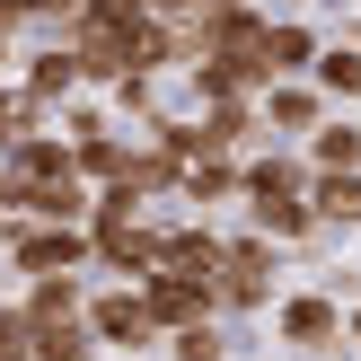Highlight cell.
<instances>
[{
    "label": "cell",
    "mask_w": 361,
    "mask_h": 361,
    "mask_svg": "<svg viewBox=\"0 0 361 361\" xmlns=\"http://www.w3.org/2000/svg\"><path fill=\"white\" fill-rule=\"evenodd\" d=\"M9 264L27 282H53V274H80V264H97V238L88 229H9Z\"/></svg>",
    "instance_id": "3"
},
{
    "label": "cell",
    "mask_w": 361,
    "mask_h": 361,
    "mask_svg": "<svg viewBox=\"0 0 361 361\" xmlns=\"http://www.w3.org/2000/svg\"><path fill=\"white\" fill-rule=\"evenodd\" d=\"M291 9H300V0H291Z\"/></svg>",
    "instance_id": "21"
},
{
    "label": "cell",
    "mask_w": 361,
    "mask_h": 361,
    "mask_svg": "<svg viewBox=\"0 0 361 361\" xmlns=\"http://www.w3.org/2000/svg\"><path fill=\"white\" fill-rule=\"evenodd\" d=\"M80 80H88L80 53H71V44H44V53H27V80H18V88H27L35 106H53V97H71Z\"/></svg>",
    "instance_id": "12"
},
{
    "label": "cell",
    "mask_w": 361,
    "mask_h": 361,
    "mask_svg": "<svg viewBox=\"0 0 361 361\" xmlns=\"http://www.w3.org/2000/svg\"><path fill=\"white\" fill-rule=\"evenodd\" d=\"M274 335L291 353H335L353 335V309L335 291H291V300H274Z\"/></svg>",
    "instance_id": "1"
},
{
    "label": "cell",
    "mask_w": 361,
    "mask_h": 361,
    "mask_svg": "<svg viewBox=\"0 0 361 361\" xmlns=\"http://www.w3.org/2000/svg\"><path fill=\"white\" fill-rule=\"evenodd\" d=\"M115 106H123V115H150V123H159V88H150V80H123V88H115Z\"/></svg>",
    "instance_id": "18"
},
{
    "label": "cell",
    "mask_w": 361,
    "mask_h": 361,
    "mask_svg": "<svg viewBox=\"0 0 361 361\" xmlns=\"http://www.w3.org/2000/svg\"><path fill=\"white\" fill-rule=\"evenodd\" d=\"M264 123H274V133H317V123H326V88L317 80H282V88H264Z\"/></svg>",
    "instance_id": "8"
},
{
    "label": "cell",
    "mask_w": 361,
    "mask_h": 361,
    "mask_svg": "<svg viewBox=\"0 0 361 361\" xmlns=\"http://www.w3.org/2000/svg\"><path fill=\"white\" fill-rule=\"evenodd\" d=\"M309 80L326 88L335 106H344V97L361 106V44H326V53H317V71H309Z\"/></svg>",
    "instance_id": "14"
},
{
    "label": "cell",
    "mask_w": 361,
    "mask_h": 361,
    "mask_svg": "<svg viewBox=\"0 0 361 361\" xmlns=\"http://www.w3.org/2000/svg\"><path fill=\"white\" fill-rule=\"evenodd\" d=\"M256 123H264L256 97H247V106H203V123H194V133H203V159H238Z\"/></svg>",
    "instance_id": "11"
},
{
    "label": "cell",
    "mask_w": 361,
    "mask_h": 361,
    "mask_svg": "<svg viewBox=\"0 0 361 361\" xmlns=\"http://www.w3.org/2000/svg\"><path fill=\"white\" fill-rule=\"evenodd\" d=\"M27 133H44V106H35L27 88H0V159H9Z\"/></svg>",
    "instance_id": "16"
},
{
    "label": "cell",
    "mask_w": 361,
    "mask_h": 361,
    "mask_svg": "<svg viewBox=\"0 0 361 361\" xmlns=\"http://www.w3.org/2000/svg\"><path fill=\"white\" fill-rule=\"evenodd\" d=\"M221 256H229V238L212 221H168V274H185V282H221Z\"/></svg>",
    "instance_id": "6"
},
{
    "label": "cell",
    "mask_w": 361,
    "mask_h": 361,
    "mask_svg": "<svg viewBox=\"0 0 361 361\" xmlns=\"http://www.w3.org/2000/svg\"><path fill=\"white\" fill-rule=\"evenodd\" d=\"M18 309H27L35 326H80V317H88V291H80V274H53V282H27Z\"/></svg>",
    "instance_id": "10"
},
{
    "label": "cell",
    "mask_w": 361,
    "mask_h": 361,
    "mask_svg": "<svg viewBox=\"0 0 361 361\" xmlns=\"http://www.w3.org/2000/svg\"><path fill=\"white\" fill-rule=\"evenodd\" d=\"M185 203H247V159H194L185 168Z\"/></svg>",
    "instance_id": "13"
},
{
    "label": "cell",
    "mask_w": 361,
    "mask_h": 361,
    "mask_svg": "<svg viewBox=\"0 0 361 361\" xmlns=\"http://www.w3.org/2000/svg\"><path fill=\"white\" fill-rule=\"evenodd\" d=\"M317 27H300V18H274V35H264V88H282V80H309L317 71Z\"/></svg>",
    "instance_id": "7"
},
{
    "label": "cell",
    "mask_w": 361,
    "mask_h": 361,
    "mask_svg": "<svg viewBox=\"0 0 361 361\" xmlns=\"http://www.w3.org/2000/svg\"><path fill=\"white\" fill-rule=\"evenodd\" d=\"M344 344H353V353H361V309H353V335H344Z\"/></svg>",
    "instance_id": "19"
},
{
    "label": "cell",
    "mask_w": 361,
    "mask_h": 361,
    "mask_svg": "<svg viewBox=\"0 0 361 361\" xmlns=\"http://www.w3.org/2000/svg\"><path fill=\"white\" fill-rule=\"evenodd\" d=\"M176 361H229L221 326H194V335H176Z\"/></svg>",
    "instance_id": "17"
},
{
    "label": "cell",
    "mask_w": 361,
    "mask_h": 361,
    "mask_svg": "<svg viewBox=\"0 0 361 361\" xmlns=\"http://www.w3.org/2000/svg\"><path fill=\"white\" fill-rule=\"evenodd\" d=\"M317 221H335V229H361V176H317Z\"/></svg>",
    "instance_id": "15"
},
{
    "label": "cell",
    "mask_w": 361,
    "mask_h": 361,
    "mask_svg": "<svg viewBox=\"0 0 361 361\" xmlns=\"http://www.w3.org/2000/svg\"><path fill=\"white\" fill-rule=\"evenodd\" d=\"M344 44H361V18H353V27H344Z\"/></svg>",
    "instance_id": "20"
},
{
    "label": "cell",
    "mask_w": 361,
    "mask_h": 361,
    "mask_svg": "<svg viewBox=\"0 0 361 361\" xmlns=\"http://www.w3.org/2000/svg\"><path fill=\"white\" fill-rule=\"evenodd\" d=\"M274 274H282V247L264 238V229L229 238V256H221V309H264V300H274Z\"/></svg>",
    "instance_id": "4"
},
{
    "label": "cell",
    "mask_w": 361,
    "mask_h": 361,
    "mask_svg": "<svg viewBox=\"0 0 361 361\" xmlns=\"http://www.w3.org/2000/svg\"><path fill=\"white\" fill-rule=\"evenodd\" d=\"M141 300H150V317L168 335H194V326H212V309H221V282H185V274H150L141 282Z\"/></svg>",
    "instance_id": "5"
},
{
    "label": "cell",
    "mask_w": 361,
    "mask_h": 361,
    "mask_svg": "<svg viewBox=\"0 0 361 361\" xmlns=\"http://www.w3.org/2000/svg\"><path fill=\"white\" fill-rule=\"evenodd\" d=\"M88 335H97L106 353H141V344H159V317H150V300H141V282H115V291H88Z\"/></svg>",
    "instance_id": "2"
},
{
    "label": "cell",
    "mask_w": 361,
    "mask_h": 361,
    "mask_svg": "<svg viewBox=\"0 0 361 361\" xmlns=\"http://www.w3.org/2000/svg\"><path fill=\"white\" fill-rule=\"evenodd\" d=\"M300 159H309L317 176H361V123H353V115H335V123H317V133L300 141Z\"/></svg>",
    "instance_id": "9"
}]
</instances>
